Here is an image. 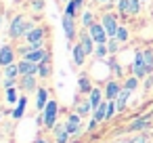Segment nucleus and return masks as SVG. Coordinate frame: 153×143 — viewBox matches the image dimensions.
<instances>
[{
	"label": "nucleus",
	"instance_id": "nucleus-1",
	"mask_svg": "<svg viewBox=\"0 0 153 143\" xmlns=\"http://www.w3.org/2000/svg\"><path fill=\"white\" fill-rule=\"evenodd\" d=\"M57 112H59L57 101H48L46 107L42 109V120H44V126L46 128H55L57 126Z\"/></svg>",
	"mask_w": 153,
	"mask_h": 143
},
{
	"label": "nucleus",
	"instance_id": "nucleus-2",
	"mask_svg": "<svg viewBox=\"0 0 153 143\" xmlns=\"http://www.w3.org/2000/svg\"><path fill=\"white\" fill-rule=\"evenodd\" d=\"M32 28H30V23L19 15V17H15V21L11 23V38H21V36H27V32H30Z\"/></svg>",
	"mask_w": 153,
	"mask_h": 143
},
{
	"label": "nucleus",
	"instance_id": "nucleus-3",
	"mask_svg": "<svg viewBox=\"0 0 153 143\" xmlns=\"http://www.w3.org/2000/svg\"><path fill=\"white\" fill-rule=\"evenodd\" d=\"M132 70H134V76H136V78H143V76H147V74H149V70H147V65H145V57H143V53H140V51L134 55Z\"/></svg>",
	"mask_w": 153,
	"mask_h": 143
},
{
	"label": "nucleus",
	"instance_id": "nucleus-4",
	"mask_svg": "<svg viewBox=\"0 0 153 143\" xmlns=\"http://www.w3.org/2000/svg\"><path fill=\"white\" fill-rule=\"evenodd\" d=\"M80 120H82V116H80L78 112H76V114H71V116L67 118V122H65V128H67V133H69V135H80V133H82Z\"/></svg>",
	"mask_w": 153,
	"mask_h": 143
},
{
	"label": "nucleus",
	"instance_id": "nucleus-5",
	"mask_svg": "<svg viewBox=\"0 0 153 143\" xmlns=\"http://www.w3.org/2000/svg\"><path fill=\"white\" fill-rule=\"evenodd\" d=\"M90 36L94 38V42H99V44H105L107 42V30L103 28V23L99 25V23H92L90 25Z\"/></svg>",
	"mask_w": 153,
	"mask_h": 143
},
{
	"label": "nucleus",
	"instance_id": "nucleus-6",
	"mask_svg": "<svg viewBox=\"0 0 153 143\" xmlns=\"http://www.w3.org/2000/svg\"><path fill=\"white\" fill-rule=\"evenodd\" d=\"M103 28L107 30V36H111V38H115L117 36V21H115V17L113 15H105L103 17Z\"/></svg>",
	"mask_w": 153,
	"mask_h": 143
},
{
	"label": "nucleus",
	"instance_id": "nucleus-7",
	"mask_svg": "<svg viewBox=\"0 0 153 143\" xmlns=\"http://www.w3.org/2000/svg\"><path fill=\"white\" fill-rule=\"evenodd\" d=\"M63 32H65V38L67 40H71L74 38V34H76V28H74V17L71 15H63Z\"/></svg>",
	"mask_w": 153,
	"mask_h": 143
},
{
	"label": "nucleus",
	"instance_id": "nucleus-8",
	"mask_svg": "<svg viewBox=\"0 0 153 143\" xmlns=\"http://www.w3.org/2000/svg\"><path fill=\"white\" fill-rule=\"evenodd\" d=\"M13 57H15V53H13V49L11 46H2L0 49V65H11L13 63Z\"/></svg>",
	"mask_w": 153,
	"mask_h": 143
},
{
	"label": "nucleus",
	"instance_id": "nucleus-9",
	"mask_svg": "<svg viewBox=\"0 0 153 143\" xmlns=\"http://www.w3.org/2000/svg\"><path fill=\"white\" fill-rule=\"evenodd\" d=\"M40 67H38V63H32V61H27V59H23L21 63H19V72H21V76H30V74H36Z\"/></svg>",
	"mask_w": 153,
	"mask_h": 143
},
{
	"label": "nucleus",
	"instance_id": "nucleus-10",
	"mask_svg": "<svg viewBox=\"0 0 153 143\" xmlns=\"http://www.w3.org/2000/svg\"><path fill=\"white\" fill-rule=\"evenodd\" d=\"M120 84L115 82V80H109V84H107V91H105V97L109 99V101H115L117 99V95H120Z\"/></svg>",
	"mask_w": 153,
	"mask_h": 143
},
{
	"label": "nucleus",
	"instance_id": "nucleus-11",
	"mask_svg": "<svg viewBox=\"0 0 153 143\" xmlns=\"http://www.w3.org/2000/svg\"><path fill=\"white\" fill-rule=\"evenodd\" d=\"M55 137H57V143H67L69 141V133H67V128H65V124L61 126V124H57L55 128Z\"/></svg>",
	"mask_w": 153,
	"mask_h": 143
},
{
	"label": "nucleus",
	"instance_id": "nucleus-12",
	"mask_svg": "<svg viewBox=\"0 0 153 143\" xmlns=\"http://www.w3.org/2000/svg\"><path fill=\"white\" fill-rule=\"evenodd\" d=\"M38 67H40L38 74H40L42 78H48V76H51V55H46V57L38 63Z\"/></svg>",
	"mask_w": 153,
	"mask_h": 143
},
{
	"label": "nucleus",
	"instance_id": "nucleus-13",
	"mask_svg": "<svg viewBox=\"0 0 153 143\" xmlns=\"http://www.w3.org/2000/svg\"><path fill=\"white\" fill-rule=\"evenodd\" d=\"M128 97H130V91H128V88H122V91H120V95H117V99H115L117 112H122V109L126 107V103H128Z\"/></svg>",
	"mask_w": 153,
	"mask_h": 143
},
{
	"label": "nucleus",
	"instance_id": "nucleus-14",
	"mask_svg": "<svg viewBox=\"0 0 153 143\" xmlns=\"http://www.w3.org/2000/svg\"><path fill=\"white\" fill-rule=\"evenodd\" d=\"M149 126H151L149 118H140V120H134V122L128 126V130H145V128H149Z\"/></svg>",
	"mask_w": 153,
	"mask_h": 143
},
{
	"label": "nucleus",
	"instance_id": "nucleus-15",
	"mask_svg": "<svg viewBox=\"0 0 153 143\" xmlns=\"http://www.w3.org/2000/svg\"><path fill=\"white\" fill-rule=\"evenodd\" d=\"M74 59H76V63H78V65H82V63H84V59H86V51H84V46H82V44H76V46H74Z\"/></svg>",
	"mask_w": 153,
	"mask_h": 143
},
{
	"label": "nucleus",
	"instance_id": "nucleus-16",
	"mask_svg": "<svg viewBox=\"0 0 153 143\" xmlns=\"http://www.w3.org/2000/svg\"><path fill=\"white\" fill-rule=\"evenodd\" d=\"M107 105H109V103H105V101H103V103H101V105L94 109V120H97V122L107 120Z\"/></svg>",
	"mask_w": 153,
	"mask_h": 143
},
{
	"label": "nucleus",
	"instance_id": "nucleus-17",
	"mask_svg": "<svg viewBox=\"0 0 153 143\" xmlns=\"http://www.w3.org/2000/svg\"><path fill=\"white\" fill-rule=\"evenodd\" d=\"M90 103H92V109H97V107L103 103V95H101L99 88H92V91H90Z\"/></svg>",
	"mask_w": 153,
	"mask_h": 143
},
{
	"label": "nucleus",
	"instance_id": "nucleus-18",
	"mask_svg": "<svg viewBox=\"0 0 153 143\" xmlns=\"http://www.w3.org/2000/svg\"><path fill=\"white\" fill-rule=\"evenodd\" d=\"M46 103H48V93H46L44 88H38V99H36L38 109H44V107H46Z\"/></svg>",
	"mask_w": 153,
	"mask_h": 143
},
{
	"label": "nucleus",
	"instance_id": "nucleus-19",
	"mask_svg": "<svg viewBox=\"0 0 153 143\" xmlns=\"http://www.w3.org/2000/svg\"><path fill=\"white\" fill-rule=\"evenodd\" d=\"M92 42H94V38H92L90 34H82V42H80V44L84 46L86 55H88V53H92V49H94V46H92Z\"/></svg>",
	"mask_w": 153,
	"mask_h": 143
},
{
	"label": "nucleus",
	"instance_id": "nucleus-20",
	"mask_svg": "<svg viewBox=\"0 0 153 143\" xmlns=\"http://www.w3.org/2000/svg\"><path fill=\"white\" fill-rule=\"evenodd\" d=\"M46 55H48V53H44V51H32V53H27V57H25V59H27V61H32V63H40Z\"/></svg>",
	"mask_w": 153,
	"mask_h": 143
},
{
	"label": "nucleus",
	"instance_id": "nucleus-21",
	"mask_svg": "<svg viewBox=\"0 0 153 143\" xmlns=\"http://www.w3.org/2000/svg\"><path fill=\"white\" fill-rule=\"evenodd\" d=\"M21 86L30 93V91H34L36 88V78H34V74H30V76H23V80H21Z\"/></svg>",
	"mask_w": 153,
	"mask_h": 143
},
{
	"label": "nucleus",
	"instance_id": "nucleus-22",
	"mask_svg": "<svg viewBox=\"0 0 153 143\" xmlns=\"http://www.w3.org/2000/svg\"><path fill=\"white\" fill-rule=\"evenodd\" d=\"M42 28H32L30 32H27V40L30 42H38V40H42Z\"/></svg>",
	"mask_w": 153,
	"mask_h": 143
},
{
	"label": "nucleus",
	"instance_id": "nucleus-23",
	"mask_svg": "<svg viewBox=\"0 0 153 143\" xmlns=\"http://www.w3.org/2000/svg\"><path fill=\"white\" fill-rule=\"evenodd\" d=\"M21 72H19V65H15V63H11V65H7L4 67V76L7 78H17Z\"/></svg>",
	"mask_w": 153,
	"mask_h": 143
},
{
	"label": "nucleus",
	"instance_id": "nucleus-24",
	"mask_svg": "<svg viewBox=\"0 0 153 143\" xmlns=\"http://www.w3.org/2000/svg\"><path fill=\"white\" fill-rule=\"evenodd\" d=\"M90 107H92V103H90V99L88 101H82L80 105H78V114L84 118V116H88V112H90Z\"/></svg>",
	"mask_w": 153,
	"mask_h": 143
},
{
	"label": "nucleus",
	"instance_id": "nucleus-25",
	"mask_svg": "<svg viewBox=\"0 0 153 143\" xmlns=\"http://www.w3.org/2000/svg\"><path fill=\"white\" fill-rule=\"evenodd\" d=\"M143 57H145V65H147V70H149V74H151V72H153V53H151V51H145Z\"/></svg>",
	"mask_w": 153,
	"mask_h": 143
},
{
	"label": "nucleus",
	"instance_id": "nucleus-26",
	"mask_svg": "<svg viewBox=\"0 0 153 143\" xmlns=\"http://www.w3.org/2000/svg\"><path fill=\"white\" fill-rule=\"evenodd\" d=\"M23 109H25V99L21 97V99H19V105H17L15 112H13V118H21V116H23Z\"/></svg>",
	"mask_w": 153,
	"mask_h": 143
},
{
	"label": "nucleus",
	"instance_id": "nucleus-27",
	"mask_svg": "<svg viewBox=\"0 0 153 143\" xmlns=\"http://www.w3.org/2000/svg\"><path fill=\"white\" fill-rule=\"evenodd\" d=\"M78 84H80V91H82V93H90V91H92V88H90V82H88V78H86V76H82Z\"/></svg>",
	"mask_w": 153,
	"mask_h": 143
},
{
	"label": "nucleus",
	"instance_id": "nucleus-28",
	"mask_svg": "<svg viewBox=\"0 0 153 143\" xmlns=\"http://www.w3.org/2000/svg\"><path fill=\"white\" fill-rule=\"evenodd\" d=\"M120 13L130 15V0H120Z\"/></svg>",
	"mask_w": 153,
	"mask_h": 143
},
{
	"label": "nucleus",
	"instance_id": "nucleus-29",
	"mask_svg": "<svg viewBox=\"0 0 153 143\" xmlns=\"http://www.w3.org/2000/svg\"><path fill=\"white\" fill-rule=\"evenodd\" d=\"M136 84H138V80H136V76H132V78H128V80H126V86H124V88L134 91V88H136Z\"/></svg>",
	"mask_w": 153,
	"mask_h": 143
},
{
	"label": "nucleus",
	"instance_id": "nucleus-30",
	"mask_svg": "<svg viewBox=\"0 0 153 143\" xmlns=\"http://www.w3.org/2000/svg\"><path fill=\"white\" fill-rule=\"evenodd\" d=\"M19 97H17V93H15V88H7V101L9 103H15Z\"/></svg>",
	"mask_w": 153,
	"mask_h": 143
},
{
	"label": "nucleus",
	"instance_id": "nucleus-31",
	"mask_svg": "<svg viewBox=\"0 0 153 143\" xmlns=\"http://www.w3.org/2000/svg\"><path fill=\"white\" fill-rule=\"evenodd\" d=\"M138 11H140L138 0H130V15H138Z\"/></svg>",
	"mask_w": 153,
	"mask_h": 143
},
{
	"label": "nucleus",
	"instance_id": "nucleus-32",
	"mask_svg": "<svg viewBox=\"0 0 153 143\" xmlns=\"http://www.w3.org/2000/svg\"><path fill=\"white\" fill-rule=\"evenodd\" d=\"M115 38H117V40H126V38H128V32H126V28H120Z\"/></svg>",
	"mask_w": 153,
	"mask_h": 143
},
{
	"label": "nucleus",
	"instance_id": "nucleus-33",
	"mask_svg": "<svg viewBox=\"0 0 153 143\" xmlns=\"http://www.w3.org/2000/svg\"><path fill=\"white\" fill-rule=\"evenodd\" d=\"M82 23L90 28V25H92V15H90V13H86V15H84V19H82Z\"/></svg>",
	"mask_w": 153,
	"mask_h": 143
},
{
	"label": "nucleus",
	"instance_id": "nucleus-34",
	"mask_svg": "<svg viewBox=\"0 0 153 143\" xmlns=\"http://www.w3.org/2000/svg\"><path fill=\"white\" fill-rule=\"evenodd\" d=\"M105 44H99V49H97V57H105Z\"/></svg>",
	"mask_w": 153,
	"mask_h": 143
},
{
	"label": "nucleus",
	"instance_id": "nucleus-35",
	"mask_svg": "<svg viewBox=\"0 0 153 143\" xmlns=\"http://www.w3.org/2000/svg\"><path fill=\"white\" fill-rule=\"evenodd\" d=\"M15 86V78H7L4 80V88H13Z\"/></svg>",
	"mask_w": 153,
	"mask_h": 143
},
{
	"label": "nucleus",
	"instance_id": "nucleus-36",
	"mask_svg": "<svg viewBox=\"0 0 153 143\" xmlns=\"http://www.w3.org/2000/svg\"><path fill=\"white\" fill-rule=\"evenodd\" d=\"M130 143H147V137H145V135H138V137H136V139H132Z\"/></svg>",
	"mask_w": 153,
	"mask_h": 143
},
{
	"label": "nucleus",
	"instance_id": "nucleus-37",
	"mask_svg": "<svg viewBox=\"0 0 153 143\" xmlns=\"http://www.w3.org/2000/svg\"><path fill=\"white\" fill-rule=\"evenodd\" d=\"M117 49V38H113L111 42H109V51H115Z\"/></svg>",
	"mask_w": 153,
	"mask_h": 143
},
{
	"label": "nucleus",
	"instance_id": "nucleus-38",
	"mask_svg": "<svg viewBox=\"0 0 153 143\" xmlns=\"http://www.w3.org/2000/svg\"><path fill=\"white\" fill-rule=\"evenodd\" d=\"M97 124H99V122H97V120H94V118H92V122H90V124H88V130H94V128H97Z\"/></svg>",
	"mask_w": 153,
	"mask_h": 143
},
{
	"label": "nucleus",
	"instance_id": "nucleus-39",
	"mask_svg": "<svg viewBox=\"0 0 153 143\" xmlns=\"http://www.w3.org/2000/svg\"><path fill=\"white\" fill-rule=\"evenodd\" d=\"M34 9L38 11V9H42V2H40V0H36V2H34Z\"/></svg>",
	"mask_w": 153,
	"mask_h": 143
},
{
	"label": "nucleus",
	"instance_id": "nucleus-40",
	"mask_svg": "<svg viewBox=\"0 0 153 143\" xmlns=\"http://www.w3.org/2000/svg\"><path fill=\"white\" fill-rule=\"evenodd\" d=\"M34 143H46V141H44V139H40V137H38V139H36V141H34Z\"/></svg>",
	"mask_w": 153,
	"mask_h": 143
},
{
	"label": "nucleus",
	"instance_id": "nucleus-41",
	"mask_svg": "<svg viewBox=\"0 0 153 143\" xmlns=\"http://www.w3.org/2000/svg\"><path fill=\"white\" fill-rule=\"evenodd\" d=\"M115 143H130V141H115Z\"/></svg>",
	"mask_w": 153,
	"mask_h": 143
},
{
	"label": "nucleus",
	"instance_id": "nucleus-42",
	"mask_svg": "<svg viewBox=\"0 0 153 143\" xmlns=\"http://www.w3.org/2000/svg\"><path fill=\"white\" fill-rule=\"evenodd\" d=\"M97 2H107V0H97Z\"/></svg>",
	"mask_w": 153,
	"mask_h": 143
}]
</instances>
